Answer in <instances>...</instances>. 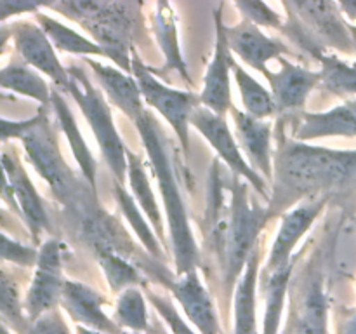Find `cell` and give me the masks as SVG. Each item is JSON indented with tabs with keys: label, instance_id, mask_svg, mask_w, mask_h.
Masks as SVG:
<instances>
[{
	"label": "cell",
	"instance_id": "6",
	"mask_svg": "<svg viewBox=\"0 0 356 334\" xmlns=\"http://www.w3.org/2000/svg\"><path fill=\"white\" fill-rule=\"evenodd\" d=\"M9 138L23 139L31 166L47 181L54 195L65 200L70 191V170L66 169L65 160L59 153L58 141L45 118V113H42L40 110V113L23 122H9L3 118L2 139L7 141Z\"/></svg>",
	"mask_w": 356,
	"mask_h": 334
},
{
	"label": "cell",
	"instance_id": "31",
	"mask_svg": "<svg viewBox=\"0 0 356 334\" xmlns=\"http://www.w3.org/2000/svg\"><path fill=\"white\" fill-rule=\"evenodd\" d=\"M115 195H117V202H118V205H120V211L124 212L125 219L131 223L132 230L136 232L138 239L141 240L143 246L146 247V250H148V253H152L155 257H159V260H162L163 257L162 247H160L159 240H156V237L159 235L153 232L152 226L146 223L145 216L139 212L134 197H132V195H129L120 183H115Z\"/></svg>",
	"mask_w": 356,
	"mask_h": 334
},
{
	"label": "cell",
	"instance_id": "17",
	"mask_svg": "<svg viewBox=\"0 0 356 334\" xmlns=\"http://www.w3.org/2000/svg\"><path fill=\"white\" fill-rule=\"evenodd\" d=\"M226 33H228L229 49L236 52L243 61L249 63L252 68L263 73L264 77L271 73L266 63L275 58L280 59L282 54L289 52L287 45L275 40V38L266 37L257 28V24L250 23V21H243L236 26L226 28Z\"/></svg>",
	"mask_w": 356,
	"mask_h": 334
},
{
	"label": "cell",
	"instance_id": "35",
	"mask_svg": "<svg viewBox=\"0 0 356 334\" xmlns=\"http://www.w3.org/2000/svg\"><path fill=\"white\" fill-rule=\"evenodd\" d=\"M2 315L6 320H13L14 329L21 334H26L28 329L26 322L21 317V303H19V292L17 287L14 285V282H10V278L6 273H2Z\"/></svg>",
	"mask_w": 356,
	"mask_h": 334
},
{
	"label": "cell",
	"instance_id": "37",
	"mask_svg": "<svg viewBox=\"0 0 356 334\" xmlns=\"http://www.w3.org/2000/svg\"><path fill=\"white\" fill-rule=\"evenodd\" d=\"M236 9L242 10L243 16L247 17V21L254 24H263V26H271V28H280L282 19L273 9H271L268 3L263 2H238L236 3Z\"/></svg>",
	"mask_w": 356,
	"mask_h": 334
},
{
	"label": "cell",
	"instance_id": "26",
	"mask_svg": "<svg viewBox=\"0 0 356 334\" xmlns=\"http://www.w3.org/2000/svg\"><path fill=\"white\" fill-rule=\"evenodd\" d=\"M38 23L42 24V30L49 37L56 49L63 52H72V54H83V56H106L103 47L99 44H94L92 40L86 38L83 35L76 33L72 28L65 26L63 23L56 21L54 17H49L45 14H38Z\"/></svg>",
	"mask_w": 356,
	"mask_h": 334
},
{
	"label": "cell",
	"instance_id": "38",
	"mask_svg": "<svg viewBox=\"0 0 356 334\" xmlns=\"http://www.w3.org/2000/svg\"><path fill=\"white\" fill-rule=\"evenodd\" d=\"M2 257L6 261L23 264V267H30L35 261H38L37 250L30 249L26 246H21L19 242L10 240L7 235H2Z\"/></svg>",
	"mask_w": 356,
	"mask_h": 334
},
{
	"label": "cell",
	"instance_id": "1",
	"mask_svg": "<svg viewBox=\"0 0 356 334\" xmlns=\"http://www.w3.org/2000/svg\"><path fill=\"white\" fill-rule=\"evenodd\" d=\"M277 176L285 195L318 193L356 180V150L318 148L305 143H287L278 153Z\"/></svg>",
	"mask_w": 356,
	"mask_h": 334
},
{
	"label": "cell",
	"instance_id": "19",
	"mask_svg": "<svg viewBox=\"0 0 356 334\" xmlns=\"http://www.w3.org/2000/svg\"><path fill=\"white\" fill-rule=\"evenodd\" d=\"M233 120H235L236 136L242 145L243 152L249 155L250 162L264 174L268 181L273 177L271 167V125L261 118L250 117L245 111L232 108Z\"/></svg>",
	"mask_w": 356,
	"mask_h": 334
},
{
	"label": "cell",
	"instance_id": "12",
	"mask_svg": "<svg viewBox=\"0 0 356 334\" xmlns=\"http://www.w3.org/2000/svg\"><path fill=\"white\" fill-rule=\"evenodd\" d=\"M63 308L79 326L99 331L103 334H124L117 322L104 313V298L82 282L66 280L61 296Z\"/></svg>",
	"mask_w": 356,
	"mask_h": 334
},
{
	"label": "cell",
	"instance_id": "18",
	"mask_svg": "<svg viewBox=\"0 0 356 334\" xmlns=\"http://www.w3.org/2000/svg\"><path fill=\"white\" fill-rule=\"evenodd\" d=\"M282 70L266 77L271 84L273 97L278 110L294 111L305 106L313 87L322 80V73L292 65L287 59L280 58Z\"/></svg>",
	"mask_w": 356,
	"mask_h": 334
},
{
	"label": "cell",
	"instance_id": "5",
	"mask_svg": "<svg viewBox=\"0 0 356 334\" xmlns=\"http://www.w3.org/2000/svg\"><path fill=\"white\" fill-rule=\"evenodd\" d=\"M49 7L86 24L103 47L104 54L113 58L120 68L131 70L127 56V38L131 31V13L134 3L117 2H59Z\"/></svg>",
	"mask_w": 356,
	"mask_h": 334
},
{
	"label": "cell",
	"instance_id": "11",
	"mask_svg": "<svg viewBox=\"0 0 356 334\" xmlns=\"http://www.w3.org/2000/svg\"><path fill=\"white\" fill-rule=\"evenodd\" d=\"M13 38L17 52L28 65L45 73L59 90L70 93L68 70L63 68L54 45L42 28L35 26L33 23H19L13 30Z\"/></svg>",
	"mask_w": 356,
	"mask_h": 334
},
{
	"label": "cell",
	"instance_id": "44",
	"mask_svg": "<svg viewBox=\"0 0 356 334\" xmlns=\"http://www.w3.org/2000/svg\"><path fill=\"white\" fill-rule=\"evenodd\" d=\"M350 33L353 37V44H355V52H356V26L355 24H350Z\"/></svg>",
	"mask_w": 356,
	"mask_h": 334
},
{
	"label": "cell",
	"instance_id": "33",
	"mask_svg": "<svg viewBox=\"0 0 356 334\" xmlns=\"http://www.w3.org/2000/svg\"><path fill=\"white\" fill-rule=\"evenodd\" d=\"M298 334H327V301L320 284H313L305 298Z\"/></svg>",
	"mask_w": 356,
	"mask_h": 334
},
{
	"label": "cell",
	"instance_id": "20",
	"mask_svg": "<svg viewBox=\"0 0 356 334\" xmlns=\"http://www.w3.org/2000/svg\"><path fill=\"white\" fill-rule=\"evenodd\" d=\"M87 65L92 68L94 75L97 77V82L101 84L103 90L115 106L120 108L134 122L145 113L141 101L143 94L136 79H132L131 75H125L115 66H106L103 63L94 61V59H87Z\"/></svg>",
	"mask_w": 356,
	"mask_h": 334
},
{
	"label": "cell",
	"instance_id": "29",
	"mask_svg": "<svg viewBox=\"0 0 356 334\" xmlns=\"http://www.w3.org/2000/svg\"><path fill=\"white\" fill-rule=\"evenodd\" d=\"M292 263L271 271L266 282V312H264L263 334H277L284 312L285 296L291 280Z\"/></svg>",
	"mask_w": 356,
	"mask_h": 334
},
{
	"label": "cell",
	"instance_id": "3",
	"mask_svg": "<svg viewBox=\"0 0 356 334\" xmlns=\"http://www.w3.org/2000/svg\"><path fill=\"white\" fill-rule=\"evenodd\" d=\"M68 75L70 94L80 106L82 113L86 115L87 122H89L97 143H99L101 153H103L108 167L113 173L115 180H117V183L122 184L129 170L127 148H125L120 136H118L110 106H108L103 94L92 86L89 77L83 73V70L72 65L68 68Z\"/></svg>",
	"mask_w": 356,
	"mask_h": 334
},
{
	"label": "cell",
	"instance_id": "23",
	"mask_svg": "<svg viewBox=\"0 0 356 334\" xmlns=\"http://www.w3.org/2000/svg\"><path fill=\"white\" fill-rule=\"evenodd\" d=\"M51 103H52V110H54L56 113V118H58L59 125H61L63 132H65L66 139H68L70 148H72L73 157H75L80 170H82L83 176L87 177L90 186H94V184H96V160H94L87 143L83 141V136L82 132H80L79 125H76V120L75 117H73L72 110H70L66 101L63 100L61 94H59L56 89L52 90Z\"/></svg>",
	"mask_w": 356,
	"mask_h": 334
},
{
	"label": "cell",
	"instance_id": "36",
	"mask_svg": "<svg viewBox=\"0 0 356 334\" xmlns=\"http://www.w3.org/2000/svg\"><path fill=\"white\" fill-rule=\"evenodd\" d=\"M148 299L152 301V305L155 306L156 312L160 313L163 322L170 327L172 334H197L190 326H188L186 320L179 315V312H177L176 306H174V303L170 301L169 298L148 292Z\"/></svg>",
	"mask_w": 356,
	"mask_h": 334
},
{
	"label": "cell",
	"instance_id": "41",
	"mask_svg": "<svg viewBox=\"0 0 356 334\" xmlns=\"http://www.w3.org/2000/svg\"><path fill=\"white\" fill-rule=\"evenodd\" d=\"M339 334H356V312L344 320Z\"/></svg>",
	"mask_w": 356,
	"mask_h": 334
},
{
	"label": "cell",
	"instance_id": "2",
	"mask_svg": "<svg viewBox=\"0 0 356 334\" xmlns=\"http://www.w3.org/2000/svg\"><path fill=\"white\" fill-rule=\"evenodd\" d=\"M136 125L141 132L143 145H145L149 160H152L153 170H155L156 181H159L160 193H162L163 204H165L170 240H172L174 263H176L177 275L181 277L188 271L197 270L200 253H198L197 242H195L193 233H191L186 207H184L172 162H170L169 150H167L165 141H163V134L160 131L159 124L145 110V113L136 120Z\"/></svg>",
	"mask_w": 356,
	"mask_h": 334
},
{
	"label": "cell",
	"instance_id": "39",
	"mask_svg": "<svg viewBox=\"0 0 356 334\" xmlns=\"http://www.w3.org/2000/svg\"><path fill=\"white\" fill-rule=\"evenodd\" d=\"M26 334H70V329L61 313L58 310H52L30 324Z\"/></svg>",
	"mask_w": 356,
	"mask_h": 334
},
{
	"label": "cell",
	"instance_id": "25",
	"mask_svg": "<svg viewBox=\"0 0 356 334\" xmlns=\"http://www.w3.org/2000/svg\"><path fill=\"white\" fill-rule=\"evenodd\" d=\"M155 9V33L156 38H159L160 47L165 54V68L177 70V72L183 73L184 79H188L186 66H184L183 58H181L179 42H177V28L172 7H170V3L159 2Z\"/></svg>",
	"mask_w": 356,
	"mask_h": 334
},
{
	"label": "cell",
	"instance_id": "32",
	"mask_svg": "<svg viewBox=\"0 0 356 334\" xmlns=\"http://www.w3.org/2000/svg\"><path fill=\"white\" fill-rule=\"evenodd\" d=\"M115 322L122 329L146 331L148 327V308L141 289L129 287L120 292L115 306Z\"/></svg>",
	"mask_w": 356,
	"mask_h": 334
},
{
	"label": "cell",
	"instance_id": "8",
	"mask_svg": "<svg viewBox=\"0 0 356 334\" xmlns=\"http://www.w3.org/2000/svg\"><path fill=\"white\" fill-rule=\"evenodd\" d=\"M65 282L61 268V247L56 240H49L38 253L37 270H35L33 282L28 289L24 310H26L30 324H33L45 313L52 312L54 306L61 303Z\"/></svg>",
	"mask_w": 356,
	"mask_h": 334
},
{
	"label": "cell",
	"instance_id": "7",
	"mask_svg": "<svg viewBox=\"0 0 356 334\" xmlns=\"http://www.w3.org/2000/svg\"><path fill=\"white\" fill-rule=\"evenodd\" d=\"M132 56H134L132 58V73H134V79L138 82L143 97H145L149 106L160 111V115L172 125L174 132L181 139L184 153H188V148H190L188 146V127H190L191 115H193V111L198 108V103H200V97L191 93H184V90L163 86L139 61L136 52Z\"/></svg>",
	"mask_w": 356,
	"mask_h": 334
},
{
	"label": "cell",
	"instance_id": "28",
	"mask_svg": "<svg viewBox=\"0 0 356 334\" xmlns=\"http://www.w3.org/2000/svg\"><path fill=\"white\" fill-rule=\"evenodd\" d=\"M2 87L33 97L42 104H49L52 100V93L45 80L37 72L17 63H10L2 70Z\"/></svg>",
	"mask_w": 356,
	"mask_h": 334
},
{
	"label": "cell",
	"instance_id": "13",
	"mask_svg": "<svg viewBox=\"0 0 356 334\" xmlns=\"http://www.w3.org/2000/svg\"><path fill=\"white\" fill-rule=\"evenodd\" d=\"M325 204L327 197L309 198V200L302 202L301 205H298V207L292 209L284 216L278 235L275 239L273 247H271L270 257H268V273L291 263V254L294 250L296 244L308 232L316 216L325 207Z\"/></svg>",
	"mask_w": 356,
	"mask_h": 334
},
{
	"label": "cell",
	"instance_id": "10",
	"mask_svg": "<svg viewBox=\"0 0 356 334\" xmlns=\"http://www.w3.org/2000/svg\"><path fill=\"white\" fill-rule=\"evenodd\" d=\"M229 44L226 26L222 24L221 13H216V49L214 58L209 65L204 80V90L200 94V103L209 110L222 115L232 110V86L229 72L233 70V59L229 56Z\"/></svg>",
	"mask_w": 356,
	"mask_h": 334
},
{
	"label": "cell",
	"instance_id": "43",
	"mask_svg": "<svg viewBox=\"0 0 356 334\" xmlns=\"http://www.w3.org/2000/svg\"><path fill=\"white\" fill-rule=\"evenodd\" d=\"M76 334H103L99 331H94L89 329V327H83V326H76Z\"/></svg>",
	"mask_w": 356,
	"mask_h": 334
},
{
	"label": "cell",
	"instance_id": "34",
	"mask_svg": "<svg viewBox=\"0 0 356 334\" xmlns=\"http://www.w3.org/2000/svg\"><path fill=\"white\" fill-rule=\"evenodd\" d=\"M101 267L106 273L108 284L115 292H124L125 289L136 287L141 282V277L132 264H129L124 257L115 253L103 250L99 256Z\"/></svg>",
	"mask_w": 356,
	"mask_h": 334
},
{
	"label": "cell",
	"instance_id": "22",
	"mask_svg": "<svg viewBox=\"0 0 356 334\" xmlns=\"http://www.w3.org/2000/svg\"><path fill=\"white\" fill-rule=\"evenodd\" d=\"M259 247H254L235 291V334H257L256 287L259 271Z\"/></svg>",
	"mask_w": 356,
	"mask_h": 334
},
{
	"label": "cell",
	"instance_id": "15",
	"mask_svg": "<svg viewBox=\"0 0 356 334\" xmlns=\"http://www.w3.org/2000/svg\"><path fill=\"white\" fill-rule=\"evenodd\" d=\"M291 9L298 10L306 24L329 45H334L346 54H355L350 24L344 23L339 13V3L332 2H292Z\"/></svg>",
	"mask_w": 356,
	"mask_h": 334
},
{
	"label": "cell",
	"instance_id": "46",
	"mask_svg": "<svg viewBox=\"0 0 356 334\" xmlns=\"http://www.w3.org/2000/svg\"><path fill=\"white\" fill-rule=\"evenodd\" d=\"M2 334H10V333H9V329H7L6 324H3V327H2Z\"/></svg>",
	"mask_w": 356,
	"mask_h": 334
},
{
	"label": "cell",
	"instance_id": "21",
	"mask_svg": "<svg viewBox=\"0 0 356 334\" xmlns=\"http://www.w3.org/2000/svg\"><path fill=\"white\" fill-rule=\"evenodd\" d=\"M344 136L356 138V111L348 103L332 108L325 113H302L296 138L308 141L315 138Z\"/></svg>",
	"mask_w": 356,
	"mask_h": 334
},
{
	"label": "cell",
	"instance_id": "14",
	"mask_svg": "<svg viewBox=\"0 0 356 334\" xmlns=\"http://www.w3.org/2000/svg\"><path fill=\"white\" fill-rule=\"evenodd\" d=\"M2 162L3 173H6V193L10 191L14 195L17 205H19L21 214H23L24 221H26L31 235H33V240L38 242L40 233L51 230L44 204H42L33 183L30 181L28 174L24 173L21 164L16 159H13L9 153H3Z\"/></svg>",
	"mask_w": 356,
	"mask_h": 334
},
{
	"label": "cell",
	"instance_id": "16",
	"mask_svg": "<svg viewBox=\"0 0 356 334\" xmlns=\"http://www.w3.org/2000/svg\"><path fill=\"white\" fill-rule=\"evenodd\" d=\"M169 287L174 298L183 306L188 320L200 331V334H221L214 303L205 291L197 270L181 275Z\"/></svg>",
	"mask_w": 356,
	"mask_h": 334
},
{
	"label": "cell",
	"instance_id": "24",
	"mask_svg": "<svg viewBox=\"0 0 356 334\" xmlns=\"http://www.w3.org/2000/svg\"><path fill=\"white\" fill-rule=\"evenodd\" d=\"M127 162H129V184H131V190L134 193V200L141 205V209L145 211V214L148 216V219L152 221L155 233L163 239V223L162 216H160L159 204L155 200V195H153L152 184L148 181V174H146L145 166H143L141 159H139L136 153H132L131 150H127Z\"/></svg>",
	"mask_w": 356,
	"mask_h": 334
},
{
	"label": "cell",
	"instance_id": "45",
	"mask_svg": "<svg viewBox=\"0 0 356 334\" xmlns=\"http://www.w3.org/2000/svg\"><path fill=\"white\" fill-rule=\"evenodd\" d=\"M348 104H350V106L356 111V100H350V101H348Z\"/></svg>",
	"mask_w": 356,
	"mask_h": 334
},
{
	"label": "cell",
	"instance_id": "27",
	"mask_svg": "<svg viewBox=\"0 0 356 334\" xmlns=\"http://www.w3.org/2000/svg\"><path fill=\"white\" fill-rule=\"evenodd\" d=\"M233 75H235L240 94H242L243 106H245L247 113H249L250 117H256L263 120V118L271 117V115L278 110L273 94H271L270 90L264 89L256 79H252V77H250L242 66L236 65L235 61H233Z\"/></svg>",
	"mask_w": 356,
	"mask_h": 334
},
{
	"label": "cell",
	"instance_id": "40",
	"mask_svg": "<svg viewBox=\"0 0 356 334\" xmlns=\"http://www.w3.org/2000/svg\"><path fill=\"white\" fill-rule=\"evenodd\" d=\"M42 3L38 2H24V0H2L0 2V19L6 21L7 17H10L13 14H21V13H31V10H37Z\"/></svg>",
	"mask_w": 356,
	"mask_h": 334
},
{
	"label": "cell",
	"instance_id": "42",
	"mask_svg": "<svg viewBox=\"0 0 356 334\" xmlns=\"http://www.w3.org/2000/svg\"><path fill=\"white\" fill-rule=\"evenodd\" d=\"M339 9L343 10L344 14H348V17L356 19V0H351V2H341Z\"/></svg>",
	"mask_w": 356,
	"mask_h": 334
},
{
	"label": "cell",
	"instance_id": "30",
	"mask_svg": "<svg viewBox=\"0 0 356 334\" xmlns=\"http://www.w3.org/2000/svg\"><path fill=\"white\" fill-rule=\"evenodd\" d=\"M322 82L337 96H356V63L341 59L336 54H320Z\"/></svg>",
	"mask_w": 356,
	"mask_h": 334
},
{
	"label": "cell",
	"instance_id": "4",
	"mask_svg": "<svg viewBox=\"0 0 356 334\" xmlns=\"http://www.w3.org/2000/svg\"><path fill=\"white\" fill-rule=\"evenodd\" d=\"M270 212L259 205L252 204L247 195V186L236 181L232 193V209L226 223L222 249L226 263V287L233 291L236 277L245 270V264L257 246V235L266 226Z\"/></svg>",
	"mask_w": 356,
	"mask_h": 334
},
{
	"label": "cell",
	"instance_id": "9",
	"mask_svg": "<svg viewBox=\"0 0 356 334\" xmlns=\"http://www.w3.org/2000/svg\"><path fill=\"white\" fill-rule=\"evenodd\" d=\"M190 124L195 125V127L204 134V138L214 146L218 155L225 160L226 166H228L233 173L245 177L261 195H268L264 177L259 176V174L250 167V164L245 162V159H243L242 155V150H240L238 143L233 138L228 122L225 120L222 115H218L216 111L209 110V108L205 106H198L197 110L193 111V115H191Z\"/></svg>",
	"mask_w": 356,
	"mask_h": 334
}]
</instances>
